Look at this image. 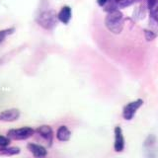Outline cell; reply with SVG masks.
<instances>
[{
    "instance_id": "6da1fadb",
    "label": "cell",
    "mask_w": 158,
    "mask_h": 158,
    "mask_svg": "<svg viewBox=\"0 0 158 158\" xmlns=\"http://www.w3.org/2000/svg\"><path fill=\"white\" fill-rule=\"evenodd\" d=\"M105 25L111 33L118 35L123 31V25H125L123 13L118 9L108 12V15L105 19Z\"/></svg>"
},
{
    "instance_id": "7a4b0ae2",
    "label": "cell",
    "mask_w": 158,
    "mask_h": 158,
    "mask_svg": "<svg viewBox=\"0 0 158 158\" xmlns=\"http://www.w3.org/2000/svg\"><path fill=\"white\" fill-rule=\"evenodd\" d=\"M57 15L53 10H46L41 12L37 17V23L46 30H52L56 27L57 22Z\"/></svg>"
},
{
    "instance_id": "3957f363",
    "label": "cell",
    "mask_w": 158,
    "mask_h": 158,
    "mask_svg": "<svg viewBox=\"0 0 158 158\" xmlns=\"http://www.w3.org/2000/svg\"><path fill=\"white\" fill-rule=\"evenodd\" d=\"M35 131L30 127H24L20 128H13L7 132V136L10 139L14 140H24L31 137L34 135Z\"/></svg>"
},
{
    "instance_id": "277c9868",
    "label": "cell",
    "mask_w": 158,
    "mask_h": 158,
    "mask_svg": "<svg viewBox=\"0 0 158 158\" xmlns=\"http://www.w3.org/2000/svg\"><path fill=\"white\" fill-rule=\"evenodd\" d=\"M143 149L145 151V155L149 157L157 156L158 152V141L155 135H150L148 136L144 143H143Z\"/></svg>"
},
{
    "instance_id": "5b68a950",
    "label": "cell",
    "mask_w": 158,
    "mask_h": 158,
    "mask_svg": "<svg viewBox=\"0 0 158 158\" xmlns=\"http://www.w3.org/2000/svg\"><path fill=\"white\" fill-rule=\"evenodd\" d=\"M143 104V101L141 99H137V100L133 101L128 103L127 105L123 108V117L125 120L127 121H131L135 117L136 111L139 109Z\"/></svg>"
},
{
    "instance_id": "8992f818",
    "label": "cell",
    "mask_w": 158,
    "mask_h": 158,
    "mask_svg": "<svg viewBox=\"0 0 158 158\" xmlns=\"http://www.w3.org/2000/svg\"><path fill=\"white\" fill-rule=\"evenodd\" d=\"M20 117V111L18 109H8L0 113V121L1 122H15Z\"/></svg>"
},
{
    "instance_id": "52a82bcc",
    "label": "cell",
    "mask_w": 158,
    "mask_h": 158,
    "mask_svg": "<svg viewBox=\"0 0 158 158\" xmlns=\"http://www.w3.org/2000/svg\"><path fill=\"white\" fill-rule=\"evenodd\" d=\"M114 148L117 152H122L125 148V138L123 135V131L120 127H115V144Z\"/></svg>"
},
{
    "instance_id": "ba28073f",
    "label": "cell",
    "mask_w": 158,
    "mask_h": 158,
    "mask_svg": "<svg viewBox=\"0 0 158 158\" xmlns=\"http://www.w3.org/2000/svg\"><path fill=\"white\" fill-rule=\"evenodd\" d=\"M37 133L42 136L44 140H47L48 142V144L51 145L52 139H53V131H52V128L49 127V126H41L37 128Z\"/></svg>"
},
{
    "instance_id": "9c48e42d",
    "label": "cell",
    "mask_w": 158,
    "mask_h": 158,
    "mask_svg": "<svg viewBox=\"0 0 158 158\" xmlns=\"http://www.w3.org/2000/svg\"><path fill=\"white\" fill-rule=\"evenodd\" d=\"M27 148L35 157H44L48 154L46 148L40 144H36V143H28Z\"/></svg>"
},
{
    "instance_id": "30bf717a",
    "label": "cell",
    "mask_w": 158,
    "mask_h": 158,
    "mask_svg": "<svg viewBox=\"0 0 158 158\" xmlns=\"http://www.w3.org/2000/svg\"><path fill=\"white\" fill-rule=\"evenodd\" d=\"M71 16H72V11H71V8L69 6H63L57 14L58 21H60L61 23L65 25L69 23Z\"/></svg>"
},
{
    "instance_id": "8fae6325",
    "label": "cell",
    "mask_w": 158,
    "mask_h": 158,
    "mask_svg": "<svg viewBox=\"0 0 158 158\" xmlns=\"http://www.w3.org/2000/svg\"><path fill=\"white\" fill-rule=\"evenodd\" d=\"M71 132L68 130V127L66 126H60L57 128L56 131V138L59 141H68L70 139Z\"/></svg>"
},
{
    "instance_id": "7c38bea8",
    "label": "cell",
    "mask_w": 158,
    "mask_h": 158,
    "mask_svg": "<svg viewBox=\"0 0 158 158\" xmlns=\"http://www.w3.org/2000/svg\"><path fill=\"white\" fill-rule=\"evenodd\" d=\"M0 153L4 155H16L20 153L19 147H0Z\"/></svg>"
},
{
    "instance_id": "4fadbf2b",
    "label": "cell",
    "mask_w": 158,
    "mask_h": 158,
    "mask_svg": "<svg viewBox=\"0 0 158 158\" xmlns=\"http://www.w3.org/2000/svg\"><path fill=\"white\" fill-rule=\"evenodd\" d=\"M147 8L149 13L156 11L158 9V0H147Z\"/></svg>"
},
{
    "instance_id": "5bb4252c",
    "label": "cell",
    "mask_w": 158,
    "mask_h": 158,
    "mask_svg": "<svg viewBox=\"0 0 158 158\" xmlns=\"http://www.w3.org/2000/svg\"><path fill=\"white\" fill-rule=\"evenodd\" d=\"M14 32V29H6V30H2V31H0V44H1L5 38L9 35H11L12 33Z\"/></svg>"
},
{
    "instance_id": "9a60e30c",
    "label": "cell",
    "mask_w": 158,
    "mask_h": 158,
    "mask_svg": "<svg viewBox=\"0 0 158 158\" xmlns=\"http://www.w3.org/2000/svg\"><path fill=\"white\" fill-rule=\"evenodd\" d=\"M10 144V138L8 136L0 135V147H6Z\"/></svg>"
},
{
    "instance_id": "2e32d148",
    "label": "cell",
    "mask_w": 158,
    "mask_h": 158,
    "mask_svg": "<svg viewBox=\"0 0 158 158\" xmlns=\"http://www.w3.org/2000/svg\"><path fill=\"white\" fill-rule=\"evenodd\" d=\"M144 35H145V39L147 40V41H152V40H154L156 37V35L152 31H147V30L144 31Z\"/></svg>"
},
{
    "instance_id": "e0dca14e",
    "label": "cell",
    "mask_w": 158,
    "mask_h": 158,
    "mask_svg": "<svg viewBox=\"0 0 158 158\" xmlns=\"http://www.w3.org/2000/svg\"><path fill=\"white\" fill-rule=\"evenodd\" d=\"M150 17L155 23H158V9L156 10V11L150 13Z\"/></svg>"
},
{
    "instance_id": "ac0fdd59",
    "label": "cell",
    "mask_w": 158,
    "mask_h": 158,
    "mask_svg": "<svg viewBox=\"0 0 158 158\" xmlns=\"http://www.w3.org/2000/svg\"><path fill=\"white\" fill-rule=\"evenodd\" d=\"M109 1V0H97V3L99 6H105V5L107 4V2Z\"/></svg>"
}]
</instances>
